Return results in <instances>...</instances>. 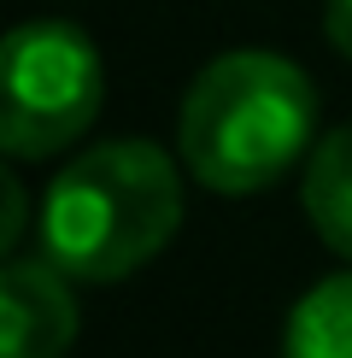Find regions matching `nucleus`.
<instances>
[{"label":"nucleus","mask_w":352,"mask_h":358,"mask_svg":"<svg viewBox=\"0 0 352 358\" xmlns=\"http://www.w3.org/2000/svg\"><path fill=\"white\" fill-rule=\"evenodd\" d=\"M323 29H329L335 53L352 59V0H323Z\"/></svg>","instance_id":"7"},{"label":"nucleus","mask_w":352,"mask_h":358,"mask_svg":"<svg viewBox=\"0 0 352 358\" xmlns=\"http://www.w3.org/2000/svg\"><path fill=\"white\" fill-rule=\"evenodd\" d=\"M24 235V182L18 171H6V223H0V247H18Z\"/></svg>","instance_id":"8"},{"label":"nucleus","mask_w":352,"mask_h":358,"mask_svg":"<svg viewBox=\"0 0 352 358\" xmlns=\"http://www.w3.org/2000/svg\"><path fill=\"white\" fill-rule=\"evenodd\" d=\"M0 147L6 159H53L71 141L88 136L106 100V71H100L94 41L65 18H29L6 36L0 53Z\"/></svg>","instance_id":"3"},{"label":"nucleus","mask_w":352,"mask_h":358,"mask_svg":"<svg viewBox=\"0 0 352 358\" xmlns=\"http://www.w3.org/2000/svg\"><path fill=\"white\" fill-rule=\"evenodd\" d=\"M77 341L71 276L41 259H6L0 271V358H65Z\"/></svg>","instance_id":"4"},{"label":"nucleus","mask_w":352,"mask_h":358,"mask_svg":"<svg viewBox=\"0 0 352 358\" xmlns=\"http://www.w3.org/2000/svg\"><path fill=\"white\" fill-rule=\"evenodd\" d=\"M317 88L293 59L264 48L217 53L188 83L176 117L182 171L212 194H258L311 153Z\"/></svg>","instance_id":"1"},{"label":"nucleus","mask_w":352,"mask_h":358,"mask_svg":"<svg viewBox=\"0 0 352 358\" xmlns=\"http://www.w3.org/2000/svg\"><path fill=\"white\" fill-rule=\"evenodd\" d=\"M182 171L153 141H100L47 182L41 252L71 282H124L170 247Z\"/></svg>","instance_id":"2"},{"label":"nucleus","mask_w":352,"mask_h":358,"mask_svg":"<svg viewBox=\"0 0 352 358\" xmlns=\"http://www.w3.org/2000/svg\"><path fill=\"white\" fill-rule=\"evenodd\" d=\"M282 358H352V271L323 276L288 311Z\"/></svg>","instance_id":"6"},{"label":"nucleus","mask_w":352,"mask_h":358,"mask_svg":"<svg viewBox=\"0 0 352 358\" xmlns=\"http://www.w3.org/2000/svg\"><path fill=\"white\" fill-rule=\"evenodd\" d=\"M300 200H305V217H311L317 241L329 252H341V259H352V124L329 129L311 147Z\"/></svg>","instance_id":"5"}]
</instances>
